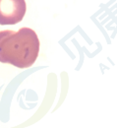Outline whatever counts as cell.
I'll use <instances>...</instances> for the list:
<instances>
[{
    "mask_svg": "<svg viewBox=\"0 0 117 128\" xmlns=\"http://www.w3.org/2000/svg\"><path fill=\"white\" fill-rule=\"evenodd\" d=\"M38 53L39 40L31 28L0 31V62L26 69L33 66Z\"/></svg>",
    "mask_w": 117,
    "mask_h": 128,
    "instance_id": "cell-1",
    "label": "cell"
},
{
    "mask_svg": "<svg viewBox=\"0 0 117 128\" xmlns=\"http://www.w3.org/2000/svg\"><path fill=\"white\" fill-rule=\"evenodd\" d=\"M25 0H0V25H16L26 14Z\"/></svg>",
    "mask_w": 117,
    "mask_h": 128,
    "instance_id": "cell-2",
    "label": "cell"
}]
</instances>
